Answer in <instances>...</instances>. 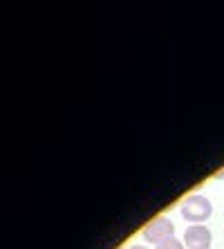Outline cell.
Segmentation results:
<instances>
[{
  "label": "cell",
  "mask_w": 224,
  "mask_h": 249,
  "mask_svg": "<svg viewBox=\"0 0 224 249\" xmlns=\"http://www.w3.org/2000/svg\"><path fill=\"white\" fill-rule=\"evenodd\" d=\"M179 211H182V215H184V220L200 225V222H204V220H208V218H211L213 204H211V200H208V197L195 193V196H189L184 202H182Z\"/></svg>",
  "instance_id": "1"
},
{
  "label": "cell",
  "mask_w": 224,
  "mask_h": 249,
  "mask_svg": "<svg viewBox=\"0 0 224 249\" xmlns=\"http://www.w3.org/2000/svg\"><path fill=\"white\" fill-rule=\"evenodd\" d=\"M141 236H144V240H148V243H153V245L166 243V240L175 238V222H172L168 215H157V218H153V220L144 227Z\"/></svg>",
  "instance_id": "2"
},
{
  "label": "cell",
  "mask_w": 224,
  "mask_h": 249,
  "mask_svg": "<svg viewBox=\"0 0 224 249\" xmlns=\"http://www.w3.org/2000/svg\"><path fill=\"white\" fill-rule=\"evenodd\" d=\"M213 243L211 229L204 225H190L184 231V245L189 249H208Z\"/></svg>",
  "instance_id": "3"
},
{
  "label": "cell",
  "mask_w": 224,
  "mask_h": 249,
  "mask_svg": "<svg viewBox=\"0 0 224 249\" xmlns=\"http://www.w3.org/2000/svg\"><path fill=\"white\" fill-rule=\"evenodd\" d=\"M186 245L182 243V240H177V238H171V240H166V243H161L157 245L155 249H184Z\"/></svg>",
  "instance_id": "4"
},
{
  "label": "cell",
  "mask_w": 224,
  "mask_h": 249,
  "mask_svg": "<svg viewBox=\"0 0 224 249\" xmlns=\"http://www.w3.org/2000/svg\"><path fill=\"white\" fill-rule=\"evenodd\" d=\"M128 249H148V247H144V245H132V247H128Z\"/></svg>",
  "instance_id": "5"
},
{
  "label": "cell",
  "mask_w": 224,
  "mask_h": 249,
  "mask_svg": "<svg viewBox=\"0 0 224 249\" xmlns=\"http://www.w3.org/2000/svg\"><path fill=\"white\" fill-rule=\"evenodd\" d=\"M215 178H224V171H218V173H215Z\"/></svg>",
  "instance_id": "6"
}]
</instances>
